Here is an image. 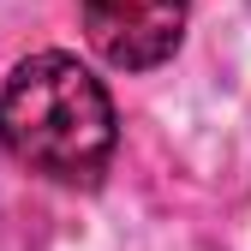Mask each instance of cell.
Here are the masks:
<instances>
[{"mask_svg":"<svg viewBox=\"0 0 251 251\" xmlns=\"http://www.w3.org/2000/svg\"><path fill=\"white\" fill-rule=\"evenodd\" d=\"M84 42L96 48L114 72H155L179 54L192 0H78Z\"/></svg>","mask_w":251,"mask_h":251,"instance_id":"obj_2","label":"cell"},{"mask_svg":"<svg viewBox=\"0 0 251 251\" xmlns=\"http://www.w3.org/2000/svg\"><path fill=\"white\" fill-rule=\"evenodd\" d=\"M0 150L54 185L78 192L102 185L120 150V114L108 84L60 48L18 60L0 84Z\"/></svg>","mask_w":251,"mask_h":251,"instance_id":"obj_1","label":"cell"}]
</instances>
